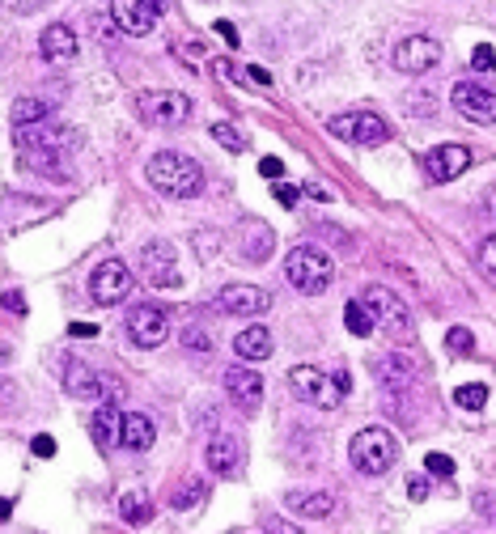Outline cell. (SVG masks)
<instances>
[{"label": "cell", "mask_w": 496, "mask_h": 534, "mask_svg": "<svg viewBox=\"0 0 496 534\" xmlns=\"http://www.w3.org/2000/svg\"><path fill=\"white\" fill-rule=\"evenodd\" d=\"M145 174H149V183L157 191L170 195V200H196V195L204 191V170H200V162H191L187 153H174V149L153 153Z\"/></svg>", "instance_id": "cell-1"}, {"label": "cell", "mask_w": 496, "mask_h": 534, "mask_svg": "<svg viewBox=\"0 0 496 534\" xmlns=\"http://www.w3.org/2000/svg\"><path fill=\"white\" fill-rule=\"evenodd\" d=\"M285 276H289V284L297 293L318 297L331 284L335 267H331V259L323 251H318V246H293L289 259H285Z\"/></svg>", "instance_id": "cell-2"}, {"label": "cell", "mask_w": 496, "mask_h": 534, "mask_svg": "<svg viewBox=\"0 0 496 534\" xmlns=\"http://www.w3.org/2000/svg\"><path fill=\"white\" fill-rule=\"evenodd\" d=\"M348 458L361 475H386L399 458V441L386 429H361L348 445Z\"/></svg>", "instance_id": "cell-3"}, {"label": "cell", "mask_w": 496, "mask_h": 534, "mask_svg": "<svg viewBox=\"0 0 496 534\" xmlns=\"http://www.w3.org/2000/svg\"><path fill=\"white\" fill-rule=\"evenodd\" d=\"M136 111L153 128H179V123L191 119V98L179 94V89H140Z\"/></svg>", "instance_id": "cell-4"}, {"label": "cell", "mask_w": 496, "mask_h": 534, "mask_svg": "<svg viewBox=\"0 0 496 534\" xmlns=\"http://www.w3.org/2000/svg\"><path fill=\"white\" fill-rule=\"evenodd\" d=\"M289 386L297 399H306L310 407H323V412H331V407H340L344 390L335 386L331 373H323L318 365H293L289 369Z\"/></svg>", "instance_id": "cell-5"}, {"label": "cell", "mask_w": 496, "mask_h": 534, "mask_svg": "<svg viewBox=\"0 0 496 534\" xmlns=\"http://www.w3.org/2000/svg\"><path fill=\"white\" fill-rule=\"evenodd\" d=\"M361 306L374 314V323L382 331H391L395 340H403V335H412V314H407L403 301L386 289V284H369V289L361 293Z\"/></svg>", "instance_id": "cell-6"}, {"label": "cell", "mask_w": 496, "mask_h": 534, "mask_svg": "<svg viewBox=\"0 0 496 534\" xmlns=\"http://www.w3.org/2000/svg\"><path fill=\"white\" fill-rule=\"evenodd\" d=\"M327 132H331V136H340V140H348V145H365V149H374V145H382V140L391 136L386 119L374 115V111H348V115H335V119L327 123Z\"/></svg>", "instance_id": "cell-7"}, {"label": "cell", "mask_w": 496, "mask_h": 534, "mask_svg": "<svg viewBox=\"0 0 496 534\" xmlns=\"http://www.w3.org/2000/svg\"><path fill=\"white\" fill-rule=\"evenodd\" d=\"M437 64H441V43L433 34H407V39L395 43V68L403 77H424Z\"/></svg>", "instance_id": "cell-8"}, {"label": "cell", "mask_w": 496, "mask_h": 534, "mask_svg": "<svg viewBox=\"0 0 496 534\" xmlns=\"http://www.w3.org/2000/svg\"><path fill=\"white\" fill-rule=\"evenodd\" d=\"M450 106L467 123H480V128L496 123V94H492L488 85H480V81H458L450 89Z\"/></svg>", "instance_id": "cell-9"}, {"label": "cell", "mask_w": 496, "mask_h": 534, "mask_svg": "<svg viewBox=\"0 0 496 534\" xmlns=\"http://www.w3.org/2000/svg\"><path fill=\"white\" fill-rule=\"evenodd\" d=\"M128 293H132L128 263H123V259H102L94 267V276H90V297L98 301V306H119Z\"/></svg>", "instance_id": "cell-10"}, {"label": "cell", "mask_w": 496, "mask_h": 534, "mask_svg": "<svg viewBox=\"0 0 496 534\" xmlns=\"http://www.w3.org/2000/svg\"><path fill=\"white\" fill-rule=\"evenodd\" d=\"M128 335H132L136 348H162L166 335H170V314L162 306H153V301L132 306L128 310Z\"/></svg>", "instance_id": "cell-11"}, {"label": "cell", "mask_w": 496, "mask_h": 534, "mask_svg": "<svg viewBox=\"0 0 496 534\" xmlns=\"http://www.w3.org/2000/svg\"><path fill=\"white\" fill-rule=\"evenodd\" d=\"M166 13V5H157V0H115L111 5V17L123 34H149L157 26V17Z\"/></svg>", "instance_id": "cell-12"}, {"label": "cell", "mask_w": 496, "mask_h": 534, "mask_svg": "<svg viewBox=\"0 0 496 534\" xmlns=\"http://www.w3.org/2000/svg\"><path fill=\"white\" fill-rule=\"evenodd\" d=\"M136 267H140V280L153 284V289H170V284H179V272H174V251H170V242H149L145 251H140Z\"/></svg>", "instance_id": "cell-13"}, {"label": "cell", "mask_w": 496, "mask_h": 534, "mask_svg": "<svg viewBox=\"0 0 496 534\" xmlns=\"http://www.w3.org/2000/svg\"><path fill=\"white\" fill-rule=\"evenodd\" d=\"M217 306L225 314H238V318H259L272 306V297L263 293L259 284H225V289L217 293Z\"/></svg>", "instance_id": "cell-14"}, {"label": "cell", "mask_w": 496, "mask_h": 534, "mask_svg": "<svg viewBox=\"0 0 496 534\" xmlns=\"http://www.w3.org/2000/svg\"><path fill=\"white\" fill-rule=\"evenodd\" d=\"M467 166H471V149L467 145H437V149L424 153V170H429L433 183H454Z\"/></svg>", "instance_id": "cell-15"}, {"label": "cell", "mask_w": 496, "mask_h": 534, "mask_svg": "<svg viewBox=\"0 0 496 534\" xmlns=\"http://www.w3.org/2000/svg\"><path fill=\"white\" fill-rule=\"evenodd\" d=\"M225 395L234 399L242 412H259V403H263V378H259L255 369H246V365L225 369Z\"/></svg>", "instance_id": "cell-16"}, {"label": "cell", "mask_w": 496, "mask_h": 534, "mask_svg": "<svg viewBox=\"0 0 496 534\" xmlns=\"http://www.w3.org/2000/svg\"><path fill=\"white\" fill-rule=\"evenodd\" d=\"M39 56H43L47 64H68V60H77V34L68 30L64 22L47 26V30L39 34Z\"/></svg>", "instance_id": "cell-17"}, {"label": "cell", "mask_w": 496, "mask_h": 534, "mask_svg": "<svg viewBox=\"0 0 496 534\" xmlns=\"http://www.w3.org/2000/svg\"><path fill=\"white\" fill-rule=\"evenodd\" d=\"M64 390L73 399H102L106 395V378H102V373H94L90 365L68 361V369H64Z\"/></svg>", "instance_id": "cell-18"}, {"label": "cell", "mask_w": 496, "mask_h": 534, "mask_svg": "<svg viewBox=\"0 0 496 534\" xmlns=\"http://www.w3.org/2000/svg\"><path fill=\"white\" fill-rule=\"evenodd\" d=\"M204 458H208L212 475H238V467H242V450H238L234 437H212Z\"/></svg>", "instance_id": "cell-19"}, {"label": "cell", "mask_w": 496, "mask_h": 534, "mask_svg": "<svg viewBox=\"0 0 496 534\" xmlns=\"http://www.w3.org/2000/svg\"><path fill=\"white\" fill-rule=\"evenodd\" d=\"M119 433H123V416L115 412L111 403H102L98 412L90 416V437H94V445H98V450H115Z\"/></svg>", "instance_id": "cell-20"}, {"label": "cell", "mask_w": 496, "mask_h": 534, "mask_svg": "<svg viewBox=\"0 0 496 534\" xmlns=\"http://www.w3.org/2000/svg\"><path fill=\"white\" fill-rule=\"evenodd\" d=\"M153 441H157V429H153V420L145 412H128V416H123L119 445H128V450L145 454V450H153Z\"/></svg>", "instance_id": "cell-21"}, {"label": "cell", "mask_w": 496, "mask_h": 534, "mask_svg": "<svg viewBox=\"0 0 496 534\" xmlns=\"http://www.w3.org/2000/svg\"><path fill=\"white\" fill-rule=\"evenodd\" d=\"M234 352H238V361H268L272 356V331L268 327H246V331H238V340H234Z\"/></svg>", "instance_id": "cell-22"}, {"label": "cell", "mask_w": 496, "mask_h": 534, "mask_svg": "<svg viewBox=\"0 0 496 534\" xmlns=\"http://www.w3.org/2000/svg\"><path fill=\"white\" fill-rule=\"evenodd\" d=\"M119 518L128 522V526H149V522H153V501H149V492H145V488L123 492V496H119Z\"/></svg>", "instance_id": "cell-23"}, {"label": "cell", "mask_w": 496, "mask_h": 534, "mask_svg": "<svg viewBox=\"0 0 496 534\" xmlns=\"http://www.w3.org/2000/svg\"><path fill=\"white\" fill-rule=\"evenodd\" d=\"M285 505L297 509V513H306V518H327V513L335 509V496L331 492H289Z\"/></svg>", "instance_id": "cell-24"}, {"label": "cell", "mask_w": 496, "mask_h": 534, "mask_svg": "<svg viewBox=\"0 0 496 534\" xmlns=\"http://www.w3.org/2000/svg\"><path fill=\"white\" fill-rule=\"evenodd\" d=\"M51 119V102L43 98H17L13 102V128H39Z\"/></svg>", "instance_id": "cell-25"}, {"label": "cell", "mask_w": 496, "mask_h": 534, "mask_svg": "<svg viewBox=\"0 0 496 534\" xmlns=\"http://www.w3.org/2000/svg\"><path fill=\"white\" fill-rule=\"evenodd\" d=\"M246 234H251V238H246L242 242V251H246V259H251V263H263V259H268V251H272V229H263L259 221H246Z\"/></svg>", "instance_id": "cell-26"}, {"label": "cell", "mask_w": 496, "mask_h": 534, "mask_svg": "<svg viewBox=\"0 0 496 534\" xmlns=\"http://www.w3.org/2000/svg\"><path fill=\"white\" fill-rule=\"evenodd\" d=\"M344 327H348L352 335H369V331L378 327V323H374V314H369V310L361 306V297H357V301H348V306H344Z\"/></svg>", "instance_id": "cell-27"}, {"label": "cell", "mask_w": 496, "mask_h": 534, "mask_svg": "<svg viewBox=\"0 0 496 534\" xmlns=\"http://www.w3.org/2000/svg\"><path fill=\"white\" fill-rule=\"evenodd\" d=\"M378 378L391 386V390H399V386L412 382V369L403 365V356H386V361H378Z\"/></svg>", "instance_id": "cell-28"}, {"label": "cell", "mask_w": 496, "mask_h": 534, "mask_svg": "<svg viewBox=\"0 0 496 534\" xmlns=\"http://www.w3.org/2000/svg\"><path fill=\"white\" fill-rule=\"evenodd\" d=\"M454 403H458V407H467V412H480V407L488 403V386H480V382L458 386V390H454Z\"/></svg>", "instance_id": "cell-29"}, {"label": "cell", "mask_w": 496, "mask_h": 534, "mask_svg": "<svg viewBox=\"0 0 496 534\" xmlns=\"http://www.w3.org/2000/svg\"><path fill=\"white\" fill-rule=\"evenodd\" d=\"M196 501H204V479H187V484L170 496V505H174V509H191Z\"/></svg>", "instance_id": "cell-30"}, {"label": "cell", "mask_w": 496, "mask_h": 534, "mask_svg": "<svg viewBox=\"0 0 496 534\" xmlns=\"http://www.w3.org/2000/svg\"><path fill=\"white\" fill-rule=\"evenodd\" d=\"M446 348H450L454 356H471V352H475V335H471L467 327H450V331H446Z\"/></svg>", "instance_id": "cell-31"}, {"label": "cell", "mask_w": 496, "mask_h": 534, "mask_svg": "<svg viewBox=\"0 0 496 534\" xmlns=\"http://www.w3.org/2000/svg\"><path fill=\"white\" fill-rule=\"evenodd\" d=\"M212 140H217V145H225L229 153H242L246 149V140L238 136V128H229V123H212Z\"/></svg>", "instance_id": "cell-32"}, {"label": "cell", "mask_w": 496, "mask_h": 534, "mask_svg": "<svg viewBox=\"0 0 496 534\" xmlns=\"http://www.w3.org/2000/svg\"><path fill=\"white\" fill-rule=\"evenodd\" d=\"M471 68H475V73H496V51H492L488 43H475V51H471Z\"/></svg>", "instance_id": "cell-33"}, {"label": "cell", "mask_w": 496, "mask_h": 534, "mask_svg": "<svg viewBox=\"0 0 496 534\" xmlns=\"http://www.w3.org/2000/svg\"><path fill=\"white\" fill-rule=\"evenodd\" d=\"M475 513H480L488 526H496V492H475Z\"/></svg>", "instance_id": "cell-34"}, {"label": "cell", "mask_w": 496, "mask_h": 534, "mask_svg": "<svg viewBox=\"0 0 496 534\" xmlns=\"http://www.w3.org/2000/svg\"><path fill=\"white\" fill-rule=\"evenodd\" d=\"M424 467H429V475L450 479V475H454V458H450V454H429V458H424Z\"/></svg>", "instance_id": "cell-35"}, {"label": "cell", "mask_w": 496, "mask_h": 534, "mask_svg": "<svg viewBox=\"0 0 496 534\" xmlns=\"http://www.w3.org/2000/svg\"><path fill=\"white\" fill-rule=\"evenodd\" d=\"M480 267H484V272L496 280V234L480 242Z\"/></svg>", "instance_id": "cell-36"}, {"label": "cell", "mask_w": 496, "mask_h": 534, "mask_svg": "<svg viewBox=\"0 0 496 534\" xmlns=\"http://www.w3.org/2000/svg\"><path fill=\"white\" fill-rule=\"evenodd\" d=\"M259 174L276 183V178H285V162H280V157H263V162H259Z\"/></svg>", "instance_id": "cell-37"}, {"label": "cell", "mask_w": 496, "mask_h": 534, "mask_svg": "<svg viewBox=\"0 0 496 534\" xmlns=\"http://www.w3.org/2000/svg\"><path fill=\"white\" fill-rule=\"evenodd\" d=\"M0 306H5L9 314H26V297H22V293H17V289H9L5 297H0Z\"/></svg>", "instance_id": "cell-38"}, {"label": "cell", "mask_w": 496, "mask_h": 534, "mask_svg": "<svg viewBox=\"0 0 496 534\" xmlns=\"http://www.w3.org/2000/svg\"><path fill=\"white\" fill-rule=\"evenodd\" d=\"M407 496H412V501H424V496H429V479L412 475V479H407Z\"/></svg>", "instance_id": "cell-39"}, {"label": "cell", "mask_w": 496, "mask_h": 534, "mask_svg": "<svg viewBox=\"0 0 496 534\" xmlns=\"http://www.w3.org/2000/svg\"><path fill=\"white\" fill-rule=\"evenodd\" d=\"M34 454H39V458H56V437L39 433V437H34Z\"/></svg>", "instance_id": "cell-40"}, {"label": "cell", "mask_w": 496, "mask_h": 534, "mask_svg": "<svg viewBox=\"0 0 496 534\" xmlns=\"http://www.w3.org/2000/svg\"><path fill=\"white\" fill-rule=\"evenodd\" d=\"M268 534H306V530L293 526V522H285V518H268Z\"/></svg>", "instance_id": "cell-41"}, {"label": "cell", "mask_w": 496, "mask_h": 534, "mask_svg": "<svg viewBox=\"0 0 496 534\" xmlns=\"http://www.w3.org/2000/svg\"><path fill=\"white\" fill-rule=\"evenodd\" d=\"M187 348H196V352L204 348V352H208V348H212V340H208V331H196V327H191V331H187Z\"/></svg>", "instance_id": "cell-42"}, {"label": "cell", "mask_w": 496, "mask_h": 534, "mask_svg": "<svg viewBox=\"0 0 496 534\" xmlns=\"http://www.w3.org/2000/svg\"><path fill=\"white\" fill-rule=\"evenodd\" d=\"M276 200L285 204V208H293V204H297V187H289V183H276Z\"/></svg>", "instance_id": "cell-43"}, {"label": "cell", "mask_w": 496, "mask_h": 534, "mask_svg": "<svg viewBox=\"0 0 496 534\" xmlns=\"http://www.w3.org/2000/svg\"><path fill=\"white\" fill-rule=\"evenodd\" d=\"M212 30H217V34H221V39H225L229 47H238V30H234V26H229V22H225V17H221V22H217V26H212Z\"/></svg>", "instance_id": "cell-44"}, {"label": "cell", "mask_w": 496, "mask_h": 534, "mask_svg": "<svg viewBox=\"0 0 496 534\" xmlns=\"http://www.w3.org/2000/svg\"><path fill=\"white\" fill-rule=\"evenodd\" d=\"M246 77H251V81L259 85V89H272V77H268V73H263V68H259V64H251V68H246Z\"/></svg>", "instance_id": "cell-45"}, {"label": "cell", "mask_w": 496, "mask_h": 534, "mask_svg": "<svg viewBox=\"0 0 496 534\" xmlns=\"http://www.w3.org/2000/svg\"><path fill=\"white\" fill-rule=\"evenodd\" d=\"M68 331H73L77 340H90V335H98V327H90V323H73V327H68Z\"/></svg>", "instance_id": "cell-46"}, {"label": "cell", "mask_w": 496, "mask_h": 534, "mask_svg": "<svg viewBox=\"0 0 496 534\" xmlns=\"http://www.w3.org/2000/svg\"><path fill=\"white\" fill-rule=\"evenodd\" d=\"M331 378H335V386H340L344 390V395H348V390H352V378H348V373L340 369V373H331Z\"/></svg>", "instance_id": "cell-47"}, {"label": "cell", "mask_w": 496, "mask_h": 534, "mask_svg": "<svg viewBox=\"0 0 496 534\" xmlns=\"http://www.w3.org/2000/svg\"><path fill=\"white\" fill-rule=\"evenodd\" d=\"M9 513H13V501H0V522H5Z\"/></svg>", "instance_id": "cell-48"}, {"label": "cell", "mask_w": 496, "mask_h": 534, "mask_svg": "<svg viewBox=\"0 0 496 534\" xmlns=\"http://www.w3.org/2000/svg\"><path fill=\"white\" fill-rule=\"evenodd\" d=\"M9 356H13V352H9V344H0V365H9Z\"/></svg>", "instance_id": "cell-49"}, {"label": "cell", "mask_w": 496, "mask_h": 534, "mask_svg": "<svg viewBox=\"0 0 496 534\" xmlns=\"http://www.w3.org/2000/svg\"><path fill=\"white\" fill-rule=\"evenodd\" d=\"M488 212H492V217H496V191H488Z\"/></svg>", "instance_id": "cell-50"}]
</instances>
